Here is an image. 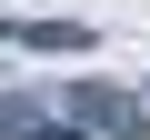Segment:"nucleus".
Here are the masks:
<instances>
[{
	"mask_svg": "<svg viewBox=\"0 0 150 140\" xmlns=\"http://www.w3.org/2000/svg\"><path fill=\"white\" fill-rule=\"evenodd\" d=\"M0 40H20V50H90L80 20H0Z\"/></svg>",
	"mask_w": 150,
	"mask_h": 140,
	"instance_id": "f03ea898",
	"label": "nucleus"
},
{
	"mask_svg": "<svg viewBox=\"0 0 150 140\" xmlns=\"http://www.w3.org/2000/svg\"><path fill=\"white\" fill-rule=\"evenodd\" d=\"M70 130L80 140H150V110L110 80H70Z\"/></svg>",
	"mask_w": 150,
	"mask_h": 140,
	"instance_id": "f257e3e1",
	"label": "nucleus"
}]
</instances>
